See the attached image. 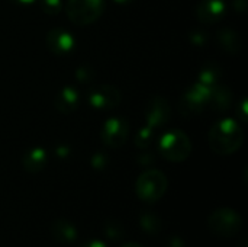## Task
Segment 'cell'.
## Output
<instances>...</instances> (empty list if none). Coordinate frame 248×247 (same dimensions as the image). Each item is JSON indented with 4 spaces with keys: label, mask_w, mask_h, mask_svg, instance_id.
Returning a JSON list of instances; mask_svg holds the SVG:
<instances>
[{
    "label": "cell",
    "mask_w": 248,
    "mask_h": 247,
    "mask_svg": "<svg viewBox=\"0 0 248 247\" xmlns=\"http://www.w3.org/2000/svg\"><path fill=\"white\" fill-rule=\"evenodd\" d=\"M121 247H142V246H141V245H138V243L129 242V243H125V245H122Z\"/></svg>",
    "instance_id": "603a6c76"
},
{
    "label": "cell",
    "mask_w": 248,
    "mask_h": 247,
    "mask_svg": "<svg viewBox=\"0 0 248 247\" xmlns=\"http://www.w3.org/2000/svg\"><path fill=\"white\" fill-rule=\"evenodd\" d=\"M158 150L166 160L179 163V162H185L190 156L192 143L183 131L171 130L161 137Z\"/></svg>",
    "instance_id": "277c9868"
},
{
    "label": "cell",
    "mask_w": 248,
    "mask_h": 247,
    "mask_svg": "<svg viewBox=\"0 0 248 247\" xmlns=\"http://www.w3.org/2000/svg\"><path fill=\"white\" fill-rule=\"evenodd\" d=\"M129 135V125L125 118L113 116L108 119L100 131V138L103 144L112 148H118L124 146Z\"/></svg>",
    "instance_id": "52a82bcc"
},
{
    "label": "cell",
    "mask_w": 248,
    "mask_h": 247,
    "mask_svg": "<svg viewBox=\"0 0 248 247\" xmlns=\"http://www.w3.org/2000/svg\"><path fill=\"white\" fill-rule=\"evenodd\" d=\"M41 7L48 15H57L62 9L61 0H41Z\"/></svg>",
    "instance_id": "d6986e66"
},
{
    "label": "cell",
    "mask_w": 248,
    "mask_h": 247,
    "mask_svg": "<svg viewBox=\"0 0 248 247\" xmlns=\"http://www.w3.org/2000/svg\"><path fill=\"white\" fill-rule=\"evenodd\" d=\"M169 186V181L161 170H147L140 175L135 183L137 195L141 201L147 204H154L160 201Z\"/></svg>",
    "instance_id": "7a4b0ae2"
},
{
    "label": "cell",
    "mask_w": 248,
    "mask_h": 247,
    "mask_svg": "<svg viewBox=\"0 0 248 247\" xmlns=\"http://www.w3.org/2000/svg\"><path fill=\"white\" fill-rule=\"evenodd\" d=\"M23 167L29 173L41 172L46 165V153L42 148H32L23 156Z\"/></svg>",
    "instance_id": "5bb4252c"
},
{
    "label": "cell",
    "mask_w": 248,
    "mask_h": 247,
    "mask_svg": "<svg viewBox=\"0 0 248 247\" xmlns=\"http://www.w3.org/2000/svg\"><path fill=\"white\" fill-rule=\"evenodd\" d=\"M140 226L142 229V231H145L147 234H158L161 231V220L158 215L153 214V213H142L140 217Z\"/></svg>",
    "instance_id": "2e32d148"
},
{
    "label": "cell",
    "mask_w": 248,
    "mask_h": 247,
    "mask_svg": "<svg viewBox=\"0 0 248 247\" xmlns=\"http://www.w3.org/2000/svg\"><path fill=\"white\" fill-rule=\"evenodd\" d=\"M46 44L55 55H65L74 49L76 41L70 32L61 28L51 29L46 36Z\"/></svg>",
    "instance_id": "9c48e42d"
},
{
    "label": "cell",
    "mask_w": 248,
    "mask_h": 247,
    "mask_svg": "<svg viewBox=\"0 0 248 247\" xmlns=\"http://www.w3.org/2000/svg\"><path fill=\"white\" fill-rule=\"evenodd\" d=\"M225 10L224 0H201L196 7V16L202 23L212 25L225 16Z\"/></svg>",
    "instance_id": "ba28073f"
},
{
    "label": "cell",
    "mask_w": 248,
    "mask_h": 247,
    "mask_svg": "<svg viewBox=\"0 0 248 247\" xmlns=\"http://www.w3.org/2000/svg\"><path fill=\"white\" fill-rule=\"evenodd\" d=\"M51 234L60 243H73L74 240H77V236H78L76 226L67 220L54 221L51 227Z\"/></svg>",
    "instance_id": "7c38bea8"
},
{
    "label": "cell",
    "mask_w": 248,
    "mask_h": 247,
    "mask_svg": "<svg viewBox=\"0 0 248 247\" xmlns=\"http://www.w3.org/2000/svg\"><path fill=\"white\" fill-rule=\"evenodd\" d=\"M10 1H13V3H17V4H33V3H36L38 0H10Z\"/></svg>",
    "instance_id": "7402d4cb"
},
{
    "label": "cell",
    "mask_w": 248,
    "mask_h": 247,
    "mask_svg": "<svg viewBox=\"0 0 248 247\" xmlns=\"http://www.w3.org/2000/svg\"><path fill=\"white\" fill-rule=\"evenodd\" d=\"M105 10V0H67L65 15L71 23L86 26L94 23Z\"/></svg>",
    "instance_id": "3957f363"
},
{
    "label": "cell",
    "mask_w": 248,
    "mask_h": 247,
    "mask_svg": "<svg viewBox=\"0 0 248 247\" xmlns=\"http://www.w3.org/2000/svg\"><path fill=\"white\" fill-rule=\"evenodd\" d=\"M208 226L215 236L222 239H230L241 230L243 220L240 214L235 213L234 210L219 208L209 215Z\"/></svg>",
    "instance_id": "5b68a950"
},
{
    "label": "cell",
    "mask_w": 248,
    "mask_h": 247,
    "mask_svg": "<svg viewBox=\"0 0 248 247\" xmlns=\"http://www.w3.org/2000/svg\"><path fill=\"white\" fill-rule=\"evenodd\" d=\"M89 102L93 108L97 109L116 108L121 102V93L113 86H100L90 93Z\"/></svg>",
    "instance_id": "30bf717a"
},
{
    "label": "cell",
    "mask_w": 248,
    "mask_h": 247,
    "mask_svg": "<svg viewBox=\"0 0 248 247\" xmlns=\"http://www.w3.org/2000/svg\"><path fill=\"white\" fill-rule=\"evenodd\" d=\"M167 247H186L185 242L180 237H171L167 243Z\"/></svg>",
    "instance_id": "44dd1931"
},
{
    "label": "cell",
    "mask_w": 248,
    "mask_h": 247,
    "mask_svg": "<svg viewBox=\"0 0 248 247\" xmlns=\"http://www.w3.org/2000/svg\"><path fill=\"white\" fill-rule=\"evenodd\" d=\"M113 1L118 4H128V3H132L134 0H113Z\"/></svg>",
    "instance_id": "cb8c5ba5"
},
{
    "label": "cell",
    "mask_w": 248,
    "mask_h": 247,
    "mask_svg": "<svg viewBox=\"0 0 248 247\" xmlns=\"http://www.w3.org/2000/svg\"><path fill=\"white\" fill-rule=\"evenodd\" d=\"M105 234L112 239V240H118V239H122L125 236V230L122 229V226L116 221H109L106 223V227H105Z\"/></svg>",
    "instance_id": "e0dca14e"
},
{
    "label": "cell",
    "mask_w": 248,
    "mask_h": 247,
    "mask_svg": "<svg viewBox=\"0 0 248 247\" xmlns=\"http://www.w3.org/2000/svg\"><path fill=\"white\" fill-rule=\"evenodd\" d=\"M80 247H108V245H106L105 242H102V240H94V239H92V240L83 243Z\"/></svg>",
    "instance_id": "ffe728a7"
},
{
    "label": "cell",
    "mask_w": 248,
    "mask_h": 247,
    "mask_svg": "<svg viewBox=\"0 0 248 247\" xmlns=\"http://www.w3.org/2000/svg\"><path fill=\"white\" fill-rule=\"evenodd\" d=\"M218 42L225 51L230 52H237L241 48V39L238 33L231 29H221L218 32Z\"/></svg>",
    "instance_id": "9a60e30c"
},
{
    "label": "cell",
    "mask_w": 248,
    "mask_h": 247,
    "mask_svg": "<svg viewBox=\"0 0 248 247\" xmlns=\"http://www.w3.org/2000/svg\"><path fill=\"white\" fill-rule=\"evenodd\" d=\"M77 105H78V95H77V90L73 87H64L55 96V108L64 114L74 111Z\"/></svg>",
    "instance_id": "4fadbf2b"
},
{
    "label": "cell",
    "mask_w": 248,
    "mask_h": 247,
    "mask_svg": "<svg viewBox=\"0 0 248 247\" xmlns=\"http://www.w3.org/2000/svg\"><path fill=\"white\" fill-rule=\"evenodd\" d=\"M147 121H148V128L154 130L166 124L170 118V108L169 103L163 98H154L145 111Z\"/></svg>",
    "instance_id": "8fae6325"
},
{
    "label": "cell",
    "mask_w": 248,
    "mask_h": 247,
    "mask_svg": "<svg viewBox=\"0 0 248 247\" xmlns=\"http://www.w3.org/2000/svg\"><path fill=\"white\" fill-rule=\"evenodd\" d=\"M218 74L219 71L215 70V66H211L209 68H203V71L201 73V83L208 87H212L218 80Z\"/></svg>",
    "instance_id": "ac0fdd59"
},
{
    "label": "cell",
    "mask_w": 248,
    "mask_h": 247,
    "mask_svg": "<svg viewBox=\"0 0 248 247\" xmlns=\"http://www.w3.org/2000/svg\"><path fill=\"white\" fill-rule=\"evenodd\" d=\"M212 87L202 84L201 82L195 83L182 98V112L185 115L198 114L211 103Z\"/></svg>",
    "instance_id": "8992f818"
},
{
    "label": "cell",
    "mask_w": 248,
    "mask_h": 247,
    "mask_svg": "<svg viewBox=\"0 0 248 247\" xmlns=\"http://www.w3.org/2000/svg\"><path fill=\"white\" fill-rule=\"evenodd\" d=\"M209 147L219 156H228L240 150L244 143V132L232 118H224L212 125L209 131Z\"/></svg>",
    "instance_id": "6da1fadb"
}]
</instances>
